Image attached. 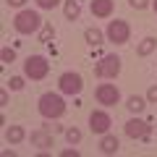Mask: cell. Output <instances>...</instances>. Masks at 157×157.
I'll return each mask as SVG.
<instances>
[{
  "mask_svg": "<svg viewBox=\"0 0 157 157\" xmlns=\"http://www.w3.org/2000/svg\"><path fill=\"white\" fill-rule=\"evenodd\" d=\"M110 126H113V121H110V115H107L105 110H94L89 115V128L94 131V134H107Z\"/></svg>",
  "mask_w": 157,
  "mask_h": 157,
  "instance_id": "cell-9",
  "label": "cell"
},
{
  "mask_svg": "<svg viewBox=\"0 0 157 157\" xmlns=\"http://www.w3.org/2000/svg\"><path fill=\"white\" fill-rule=\"evenodd\" d=\"M147 100H149V102H157V86H149V89H147Z\"/></svg>",
  "mask_w": 157,
  "mask_h": 157,
  "instance_id": "cell-24",
  "label": "cell"
},
{
  "mask_svg": "<svg viewBox=\"0 0 157 157\" xmlns=\"http://www.w3.org/2000/svg\"><path fill=\"white\" fill-rule=\"evenodd\" d=\"M128 37H131V29H128L126 21H118V18H115V21L107 24V39H110V42H115V45H126Z\"/></svg>",
  "mask_w": 157,
  "mask_h": 157,
  "instance_id": "cell-5",
  "label": "cell"
},
{
  "mask_svg": "<svg viewBox=\"0 0 157 157\" xmlns=\"http://www.w3.org/2000/svg\"><path fill=\"white\" fill-rule=\"evenodd\" d=\"M149 134H152V126L147 121L131 118L128 123H126V136H131V139H149Z\"/></svg>",
  "mask_w": 157,
  "mask_h": 157,
  "instance_id": "cell-8",
  "label": "cell"
},
{
  "mask_svg": "<svg viewBox=\"0 0 157 157\" xmlns=\"http://www.w3.org/2000/svg\"><path fill=\"white\" fill-rule=\"evenodd\" d=\"M0 58H3V63H13V60H16V50H11V47H3Z\"/></svg>",
  "mask_w": 157,
  "mask_h": 157,
  "instance_id": "cell-20",
  "label": "cell"
},
{
  "mask_svg": "<svg viewBox=\"0 0 157 157\" xmlns=\"http://www.w3.org/2000/svg\"><path fill=\"white\" fill-rule=\"evenodd\" d=\"M52 37H55V29H52V24H45V26H42V32H39V39H42V42H50Z\"/></svg>",
  "mask_w": 157,
  "mask_h": 157,
  "instance_id": "cell-18",
  "label": "cell"
},
{
  "mask_svg": "<svg viewBox=\"0 0 157 157\" xmlns=\"http://www.w3.org/2000/svg\"><path fill=\"white\" fill-rule=\"evenodd\" d=\"M6 3H8V6H11V8H21L24 3H26V0H6Z\"/></svg>",
  "mask_w": 157,
  "mask_h": 157,
  "instance_id": "cell-25",
  "label": "cell"
},
{
  "mask_svg": "<svg viewBox=\"0 0 157 157\" xmlns=\"http://www.w3.org/2000/svg\"><path fill=\"white\" fill-rule=\"evenodd\" d=\"M8 86H11L13 92H21V89H24V78H21V76H13L11 81H8Z\"/></svg>",
  "mask_w": 157,
  "mask_h": 157,
  "instance_id": "cell-21",
  "label": "cell"
},
{
  "mask_svg": "<svg viewBox=\"0 0 157 157\" xmlns=\"http://www.w3.org/2000/svg\"><path fill=\"white\" fill-rule=\"evenodd\" d=\"M76 155H78L76 149H66V152H63V157H76Z\"/></svg>",
  "mask_w": 157,
  "mask_h": 157,
  "instance_id": "cell-28",
  "label": "cell"
},
{
  "mask_svg": "<svg viewBox=\"0 0 157 157\" xmlns=\"http://www.w3.org/2000/svg\"><path fill=\"white\" fill-rule=\"evenodd\" d=\"M58 84H60L63 94H78L81 86H84V81H81V76H78L76 71H66L60 78H58Z\"/></svg>",
  "mask_w": 157,
  "mask_h": 157,
  "instance_id": "cell-7",
  "label": "cell"
},
{
  "mask_svg": "<svg viewBox=\"0 0 157 157\" xmlns=\"http://www.w3.org/2000/svg\"><path fill=\"white\" fill-rule=\"evenodd\" d=\"M155 50H157V39H155V37L141 39V42H139V47H136V52H139L141 58H144V55H152Z\"/></svg>",
  "mask_w": 157,
  "mask_h": 157,
  "instance_id": "cell-14",
  "label": "cell"
},
{
  "mask_svg": "<svg viewBox=\"0 0 157 157\" xmlns=\"http://www.w3.org/2000/svg\"><path fill=\"white\" fill-rule=\"evenodd\" d=\"M155 13H157V0H155Z\"/></svg>",
  "mask_w": 157,
  "mask_h": 157,
  "instance_id": "cell-29",
  "label": "cell"
},
{
  "mask_svg": "<svg viewBox=\"0 0 157 157\" xmlns=\"http://www.w3.org/2000/svg\"><path fill=\"white\" fill-rule=\"evenodd\" d=\"M66 139H68V144H78V141H81V131L73 126V128L66 131Z\"/></svg>",
  "mask_w": 157,
  "mask_h": 157,
  "instance_id": "cell-19",
  "label": "cell"
},
{
  "mask_svg": "<svg viewBox=\"0 0 157 157\" xmlns=\"http://www.w3.org/2000/svg\"><path fill=\"white\" fill-rule=\"evenodd\" d=\"M39 26H42V18H39L37 11H21L13 18V29L18 34H34Z\"/></svg>",
  "mask_w": 157,
  "mask_h": 157,
  "instance_id": "cell-2",
  "label": "cell"
},
{
  "mask_svg": "<svg viewBox=\"0 0 157 157\" xmlns=\"http://www.w3.org/2000/svg\"><path fill=\"white\" fill-rule=\"evenodd\" d=\"M45 128L50 131V134H60V131H63V126H55V123H52V126H45Z\"/></svg>",
  "mask_w": 157,
  "mask_h": 157,
  "instance_id": "cell-26",
  "label": "cell"
},
{
  "mask_svg": "<svg viewBox=\"0 0 157 157\" xmlns=\"http://www.w3.org/2000/svg\"><path fill=\"white\" fill-rule=\"evenodd\" d=\"M94 97H97L100 105L113 107V105H118V100H121V92H118L115 84H100V86H97V92H94Z\"/></svg>",
  "mask_w": 157,
  "mask_h": 157,
  "instance_id": "cell-6",
  "label": "cell"
},
{
  "mask_svg": "<svg viewBox=\"0 0 157 157\" xmlns=\"http://www.w3.org/2000/svg\"><path fill=\"white\" fill-rule=\"evenodd\" d=\"M47 71H50V63H47V58H42V55H29L26 63H24V76L34 78V81L45 78Z\"/></svg>",
  "mask_w": 157,
  "mask_h": 157,
  "instance_id": "cell-3",
  "label": "cell"
},
{
  "mask_svg": "<svg viewBox=\"0 0 157 157\" xmlns=\"http://www.w3.org/2000/svg\"><path fill=\"white\" fill-rule=\"evenodd\" d=\"M0 105H3V107H6V105H8V92H6V89L0 92Z\"/></svg>",
  "mask_w": 157,
  "mask_h": 157,
  "instance_id": "cell-27",
  "label": "cell"
},
{
  "mask_svg": "<svg viewBox=\"0 0 157 157\" xmlns=\"http://www.w3.org/2000/svg\"><path fill=\"white\" fill-rule=\"evenodd\" d=\"M118 147H121V141H118L115 136H110V134H102L100 149L105 152V155H115V152H118Z\"/></svg>",
  "mask_w": 157,
  "mask_h": 157,
  "instance_id": "cell-12",
  "label": "cell"
},
{
  "mask_svg": "<svg viewBox=\"0 0 157 157\" xmlns=\"http://www.w3.org/2000/svg\"><path fill=\"white\" fill-rule=\"evenodd\" d=\"M92 13L97 18H107L113 13V0H92Z\"/></svg>",
  "mask_w": 157,
  "mask_h": 157,
  "instance_id": "cell-11",
  "label": "cell"
},
{
  "mask_svg": "<svg viewBox=\"0 0 157 157\" xmlns=\"http://www.w3.org/2000/svg\"><path fill=\"white\" fill-rule=\"evenodd\" d=\"M60 0H37V6L39 8H45V11H50V8H55Z\"/></svg>",
  "mask_w": 157,
  "mask_h": 157,
  "instance_id": "cell-22",
  "label": "cell"
},
{
  "mask_svg": "<svg viewBox=\"0 0 157 157\" xmlns=\"http://www.w3.org/2000/svg\"><path fill=\"white\" fill-rule=\"evenodd\" d=\"M84 37H86L89 45H100V42H102V32H100V29H86Z\"/></svg>",
  "mask_w": 157,
  "mask_h": 157,
  "instance_id": "cell-17",
  "label": "cell"
},
{
  "mask_svg": "<svg viewBox=\"0 0 157 157\" xmlns=\"http://www.w3.org/2000/svg\"><path fill=\"white\" fill-rule=\"evenodd\" d=\"M78 16H81V6H78V0H68V3H66V18L76 21Z\"/></svg>",
  "mask_w": 157,
  "mask_h": 157,
  "instance_id": "cell-15",
  "label": "cell"
},
{
  "mask_svg": "<svg viewBox=\"0 0 157 157\" xmlns=\"http://www.w3.org/2000/svg\"><path fill=\"white\" fill-rule=\"evenodd\" d=\"M32 147H39V149H47V147H52V134H50L47 128L32 131Z\"/></svg>",
  "mask_w": 157,
  "mask_h": 157,
  "instance_id": "cell-10",
  "label": "cell"
},
{
  "mask_svg": "<svg viewBox=\"0 0 157 157\" xmlns=\"http://www.w3.org/2000/svg\"><path fill=\"white\" fill-rule=\"evenodd\" d=\"M63 113H66V102H63L60 94H52V92H47V94L39 97V115L47 118V121H55V118H60Z\"/></svg>",
  "mask_w": 157,
  "mask_h": 157,
  "instance_id": "cell-1",
  "label": "cell"
},
{
  "mask_svg": "<svg viewBox=\"0 0 157 157\" xmlns=\"http://www.w3.org/2000/svg\"><path fill=\"white\" fill-rule=\"evenodd\" d=\"M126 107H128L131 113H141V110H144V100L134 94V97H128V102H126Z\"/></svg>",
  "mask_w": 157,
  "mask_h": 157,
  "instance_id": "cell-16",
  "label": "cell"
},
{
  "mask_svg": "<svg viewBox=\"0 0 157 157\" xmlns=\"http://www.w3.org/2000/svg\"><path fill=\"white\" fill-rule=\"evenodd\" d=\"M128 3H131V8H136V11H141V8L149 6V0H128Z\"/></svg>",
  "mask_w": 157,
  "mask_h": 157,
  "instance_id": "cell-23",
  "label": "cell"
},
{
  "mask_svg": "<svg viewBox=\"0 0 157 157\" xmlns=\"http://www.w3.org/2000/svg\"><path fill=\"white\" fill-rule=\"evenodd\" d=\"M97 76L100 78H115L121 73V58L118 55H105L100 63H97Z\"/></svg>",
  "mask_w": 157,
  "mask_h": 157,
  "instance_id": "cell-4",
  "label": "cell"
},
{
  "mask_svg": "<svg viewBox=\"0 0 157 157\" xmlns=\"http://www.w3.org/2000/svg\"><path fill=\"white\" fill-rule=\"evenodd\" d=\"M24 136H26V131L21 126H8L6 128V141L8 144H18V141H24Z\"/></svg>",
  "mask_w": 157,
  "mask_h": 157,
  "instance_id": "cell-13",
  "label": "cell"
}]
</instances>
